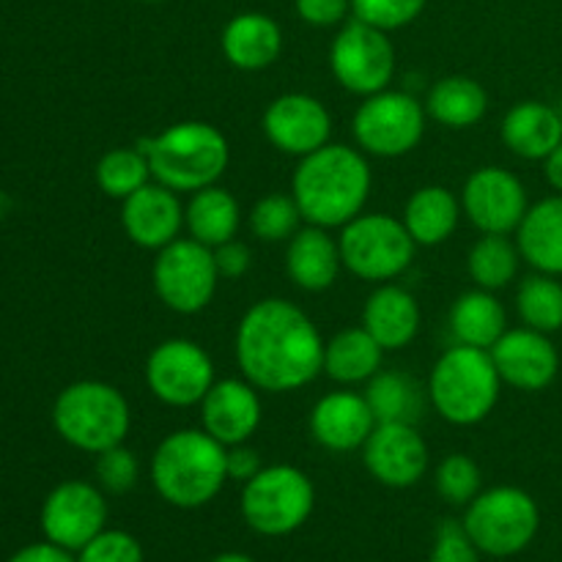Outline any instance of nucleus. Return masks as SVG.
<instances>
[{
    "instance_id": "obj_19",
    "label": "nucleus",
    "mask_w": 562,
    "mask_h": 562,
    "mask_svg": "<svg viewBox=\"0 0 562 562\" xmlns=\"http://www.w3.org/2000/svg\"><path fill=\"white\" fill-rule=\"evenodd\" d=\"M261 417V395L247 379H220L201 401V428L225 448L250 442Z\"/></svg>"
},
{
    "instance_id": "obj_14",
    "label": "nucleus",
    "mask_w": 562,
    "mask_h": 562,
    "mask_svg": "<svg viewBox=\"0 0 562 562\" xmlns=\"http://www.w3.org/2000/svg\"><path fill=\"white\" fill-rule=\"evenodd\" d=\"M530 209L527 187L499 165L472 170L461 190V212L481 234H516Z\"/></svg>"
},
{
    "instance_id": "obj_35",
    "label": "nucleus",
    "mask_w": 562,
    "mask_h": 562,
    "mask_svg": "<svg viewBox=\"0 0 562 562\" xmlns=\"http://www.w3.org/2000/svg\"><path fill=\"white\" fill-rule=\"evenodd\" d=\"M516 311L525 327L547 335L558 333L562 329V283L554 274H530L516 289Z\"/></svg>"
},
{
    "instance_id": "obj_45",
    "label": "nucleus",
    "mask_w": 562,
    "mask_h": 562,
    "mask_svg": "<svg viewBox=\"0 0 562 562\" xmlns=\"http://www.w3.org/2000/svg\"><path fill=\"white\" fill-rule=\"evenodd\" d=\"M9 562H77L69 554V549H60L55 543H31V547L20 549L16 554H11Z\"/></svg>"
},
{
    "instance_id": "obj_29",
    "label": "nucleus",
    "mask_w": 562,
    "mask_h": 562,
    "mask_svg": "<svg viewBox=\"0 0 562 562\" xmlns=\"http://www.w3.org/2000/svg\"><path fill=\"white\" fill-rule=\"evenodd\" d=\"M384 349L366 327L340 329L324 346V373L338 384H366L382 371Z\"/></svg>"
},
{
    "instance_id": "obj_13",
    "label": "nucleus",
    "mask_w": 562,
    "mask_h": 562,
    "mask_svg": "<svg viewBox=\"0 0 562 562\" xmlns=\"http://www.w3.org/2000/svg\"><path fill=\"white\" fill-rule=\"evenodd\" d=\"M217 382L214 362L201 344L190 338H168L146 360V384L157 401L168 406L201 404L203 395Z\"/></svg>"
},
{
    "instance_id": "obj_39",
    "label": "nucleus",
    "mask_w": 562,
    "mask_h": 562,
    "mask_svg": "<svg viewBox=\"0 0 562 562\" xmlns=\"http://www.w3.org/2000/svg\"><path fill=\"white\" fill-rule=\"evenodd\" d=\"M137 477H140L137 456L126 450L124 445H115V448L97 456V481L102 492L126 494L130 488H135Z\"/></svg>"
},
{
    "instance_id": "obj_5",
    "label": "nucleus",
    "mask_w": 562,
    "mask_h": 562,
    "mask_svg": "<svg viewBox=\"0 0 562 562\" xmlns=\"http://www.w3.org/2000/svg\"><path fill=\"white\" fill-rule=\"evenodd\" d=\"M503 379L488 349L456 344L434 362L428 398L442 420L453 426H477L497 406Z\"/></svg>"
},
{
    "instance_id": "obj_37",
    "label": "nucleus",
    "mask_w": 562,
    "mask_h": 562,
    "mask_svg": "<svg viewBox=\"0 0 562 562\" xmlns=\"http://www.w3.org/2000/svg\"><path fill=\"white\" fill-rule=\"evenodd\" d=\"M483 475L472 456L450 453L437 467V492L450 505H470L481 494Z\"/></svg>"
},
{
    "instance_id": "obj_31",
    "label": "nucleus",
    "mask_w": 562,
    "mask_h": 562,
    "mask_svg": "<svg viewBox=\"0 0 562 562\" xmlns=\"http://www.w3.org/2000/svg\"><path fill=\"white\" fill-rule=\"evenodd\" d=\"M488 93L477 80L464 75H450L434 82L426 99V113L448 130H470L486 115Z\"/></svg>"
},
{
    "instance_id": "obj_23",
    "label": "nucleus",
    "mask_w": 562,
    "mask_h": 562,
    "mask_svg": "<svg viewBox=\"0 0 562 562\" xmlns=\"http://www.w3.org/2000/svg\"><path fill=\"white\" fill-rule=\"evenodd\" d=\"M344 258H340L338 239L329 236L327 228L305 225L296 231L285 247V272L291 283L302 291H327L338 280Z\"/></svg>"
},
{
    "instance_id": "obj_47",
    "label": "nucleus",
    "mask_w": 562,
    "mask_h": 562,
    "mask_svg": "<svg viewBox=\"0 0 562 562\" xmlns=\"http://www.w3.org/2000/svg\"><path fill=\"white\" fill-rule=\"evenodd\" d=\"M212 562H256V560H250V558H247V554L231 552V554H220V558L212 560Z\"/></svg>"
},
{
    "instance_id": "obj_46",
    "label": "nucleus",
    "mask_w": 562,
    "mask_h": 562,
    "mask_svg": "<svg viewBox=\"0 0 562 562\" xmlns=\"http://www.w3.org/2000/svg\"><path fill=\"white\" fill-rule=\"evenodd\" d=\"M543 176H547L549 187L562 195V143L552 154H549L547 159H543Z\"/></svg>"
},
{
    "instance_id": "obj_40",
    "label": "nucleus",
    "mask_w": 562,
    "mask_h": 562,
    "mask_svg": "<svg viewBox=\"0 0 562 562\" xmlns=\"http://www.w3.org/2000/svg\"><path fill=\"white\" fill-rule=\"evenodd\" d=\"M77 562H143V549L130 532L102 530L80 549Z\"/></svg>"
},
{
    "instance_id": "obj_12",
    "label": "nucleus",
    "mask_w": 562,
    "mask_h": 562,
    "mask_svg": "<svg viewBox=\"0 0 562 562\" xmlns=\"http://www.w3.org/2000/svg\"><path fill=\"white\" fill-rule=\"evenodd\" d=\"M329 69L335 80L357 97H373L384 91L395 75V47L390 33L351 16L333 38Z\"/></svg>"
},
{
    "instance_id": "obj_7",
    "label": "nucleus",
    "mask_w": 562,
    "mask_h": 562,
    "mask_svg": "<svg viewBox=\"0 0 562 562\" xmlns=\"http://www.w3.org/2000/svg\"><path fill=\"white\" fill-rule=\"evenodd\" d=\"M461 525L483 554L510 558L532 543L541 527V510L525 488L497 486L467 505Z\"/></svg>"
},
{
    "instance_id": "obj_44",
    "label": "nucleus",
    "mask_w": 562,
    "mask_h": 562,
    "mask_svg": "<svg viewBox=\"0 0 562 562\" xmlns=\"http://www.w3.org/2000/svg\"><path fill=\"white\" fill-rule=\"evenodd\" d=\"M263 470V461L258 450H252L250 445H234L228 448V481L247 483Z\"/></svg>"
},
{
    "instance_id": "obj_30",
    "label": "nucleus",
    "mask_w": 562,
    "mask_h": 562,
    "mask_svg": "<svg viewBox=\"0 0 562 562\" xmlns=\"http://www.w3.org/2000/svg\"><path fill=\"white\" fill-rule=\"evenodd\" d=\"M508 329V313L494 291L472 289L450 307V333L459 344L492 349Z\"/></svg>"
},
{
    "instance_id": "obj_25",
    "label": "nucleus",
    "mask_w": 562,
    "mask_h": 562,
    "mask_svg": "<svg viewBox=\"0 0 562 562\" xmlns=\"http://www.w3.org/2000/svg\"><path fill=\"white\" fill-rule=\"evenodd\" d=\"M499 135L516 157L536 162L547 159L562 143V119L552 104L527 99L505 113Z\"/></svg>"
},
{
    "instance_id": "obj_1",
    "label": "nucleus",
    "mask_w": 562,
    "mask_h": 562,
    "mask_svg": "<svg viewBox=\"0 0 562 562\" xmlns=\"http://www.w3.org/2000/svg\"><path fill=\"white\" fill-rule=\"evenodd\" d=\"M324 338L294 302L269 300L247 307L236 327L241 376L263 393H294L324 373Z\"/></svg>"
},
{
    "instance_id": "obj_4",
    "label": "nucleus",
    "mask_w": 562,
    "mask_h": 562,
    "mask_svg": "<svg viewBox=\"0 0 562 562\" xmlns=\"http://www.w3.org/2000/svg\"><path fill=\"white\" fill-rule=\"evenodd\" d=\"M151 165L154 181L173 192H198L217 184L228 170L231 146L217 126L206 121H179L137 143Z\"/></svg>"
},
{
    "instance_id": "obj_42",
    "label": "nucleus",
    "mask_w": 562,
    "mask_h": 562,
    "mask_svg": "<svg viewBox=\"0 0 562 562\" xmlns=\"http://www.w3.org/2000/svg\"><path fill=\"white\" fill-rule=\"evenodd\" d=\"M296 16L313 27L344 25L351 14V0H294Z\"/></svg>"
},
{
    "instance_id": "obj_20",
    "label": "nucleus",
    "mask_w": 562,
    "mask_h": 562,
    "mask_svg": "<svg viewBox=\"0 0 562 562\" xmlns=\"http://www.w3.org/2000/svg\"><path fill=\"white\" fill-rule=\"evenodd\" d=\"M121 228L143 250H162L179 239L184 228V206L179 192L165 184L140 187L126 201H121Z\"/></svg>"
},
{
    "instance_id": "obj_27",
    "label": "nucleus",
    "mask_w": 562,
    "mask_h": 562,
    "mask_svg": "<svg viewBox=\"0 0 562 562\" xmlns=\"http://www.w3.org/2000/svg\"><path fill=\"white\" fill-rule=\"evenodd\" d=\"M461 214L464 212H461V201L456 198V192H450L448 187L428 184L412 192L401 223L406 225L415 245L437 247L456 234Z\"/></svg>"
},
{
    "instance_id": "obj_41",
    "label": "nucleus",
    "mask_w": 562,
    "mask_h": 562,
    "mask_svg": "<svg viewBox=\"0 0 562 562\" xmlns=\"http://www.w3.org/2000/svg\"><path fill=\"white\" fill-rule=\"evenodd\" d=\"M431 562H481V549L467 536L461 521H442L431 549Z\"/></svg>"
},
{
    "instance_id": "obj_18",
    "label": "nucleus",
    "mask_w": 562,
    "mask_h": 562,
    "mask_svg": "<svg viewBox=\"0 0 562 562\" xmlns=\"http://www.w3.org/2000/svg\"><path fill=\"white\" fill-rule=\"evenodd\" d=\"M503 384L525 393L547 390L558 379L560 355L547 333L532 327L505 329L503 338L488 349Z\"/></svg>"
},
{
    "instance_id": "obj_43",
    "label": "nucleus",
    "mask_w": 562,
    "mask_h": 562,
    "mask_svg": "<svg viewBox=\"0 0 562 562\" xmlns=\"http://www.w3.org/2000/svg\"><path fill=\"white\" fill-rule=\"evenodd\" d=\"M214 263H217V272L220 278L225 280H236L241 274H247L252 263V252L245 241L239 239H231L225 245L214 247Z\"/></svg>"
},
{
    "instance_id": "obj_10",
    "label": "nucleus",
    "mask_w": 562,
    "mask_h": 562,
    "mask_svg": "<svg viewBox=\"0 0 562 562\" xmlns=\"http://www.w3.org/2000/svg\"><path fill=\"white\" fill-rule=\"evenodd\" d=\"M426 104H420L406 91L384 88L373 97H366V102L357 108L351 130H355L360 151L371 154V157L395 159L406 157L420 146L423 135H426Z\"/></svg>"
},
{
    "instance_id": "obj_21",
    "label": "nucleus",
    "mask_w": 562,
    "mask_h": 562,
    "mask_svg": "<svg viewBox=\"0 0 562 562\" xmlns=\"http://www.w3.org/2000/svg\"><path fill=\"white\" fill-rule=\"evenodd\" d=\"M376 428L368 398L351 390H335L322 395L311 409V434L324 450L351 453L362 450L371 431Z\"/></svg>"
},
{
    "instance_id": "obj_9",
    "label": "nucleus",
    "mask_w": 562,
    "mask_h": 562,
    "mask_svg": "<svg viewBox=\"0 0 562 562\" xmlns=\"http://www.w3.org/2000/svg\"><path fill=\"white\" fill-rule=\"evenodd\" d=\"M344 267L366 283H390L415 261V239L390 214H357L338 236Z\"/></svg>"
},
{
    "instance_id": "obj_15",
    "label": "nucleus",
    "mask_w": 562,
    "mask_h": 562,
    "mask_svg": "<svg viewBox=\"0 0 562 562\" xmlns=\"http://www.w3.org/2000/svg\"><path fill=\"white\" fill-rule=\"evenodd\" d=\"M108 499L102 488L86 481H64L47 494L42 505V530L49 543L80 552L104 530Z\"/></svg>"
},
{
    "instance_id": "obj_8",
    "label": "nucleus",
    "mask_w": 562,
    "mask_h": 562,
    "mask_svg": "<svg viewBox=\"0 0 562 562\" xmlns=\"http://www.w3.org/2000/svg\"><path fill=\"white\" fill-rule=\"evenodd\" d=\"M316 505L311 477L291 464L263 467L241 488V516L247 525L267 538L300 530Z\"/></svg>"
},
{
    "instance_id": "obj_22",
    "label": "nucleus",
    "mask_w": 562,
    "mask_h": 562,
    "mask_svg": "<svg viewBox=\"0 0 562 562\" xmlns=\"http://www.w3.org/2000/svg\"><path fill=\"white\" fill-rule=\"evenodd\" d=\"M220 47H223L225 60L236 69H269L283 53V27L263 11H241L225 22Z\"/></svg>"
},
{
    "instance_id": "obj_33",
    "label": "nucleus",
    "mask_w": 562,
    "mask_h": 562,
    "mask_svg": "<svg viewBox=\"0 0 562 562\" xmlns=\"http://www.w3.org/2000/svg\"><path fill=\"white\" fill-rule=\"evenodd\" d=\"M521 252L516 241L503 234H483L467 256V272L477 289L499 291L519 274Z\"/></svg>"
},
{
    "instance_id": "obj_2",
    "label": "nucleus",
    "mask_w": 562,
    "mask_h": 562,
    "mask_svg": "<svg viewBox=\"0 0 562 562\" xmlns=\"http://www.w3.org/2000/svg\"><path fill=\"white\" fill-rule=\"evenodd\" d=\"M371 181L366 151L327 143L300 159L291 176V195L307 225L344 228L366 209Z\"/></svg>"
},
{
    "instance_id": "obj_34",
    "label": "nucleus",
    "mask_w": 562,
    "mask_h": 562,
    "mask_svg": "<svg viewBox=\"0 0 562 562\" xmlns=\"http://www.w3.org/2000/svg\"><path fill=\"white\" fill-rule=\"evenodd\" d=\"M93 179L97 187L113 201H126L132 192H137L140 187H146L151 176V165H148L146 154L140 148L119 146L110 148L99 157L97 170H93Z\"/></svg>"
},
{
    "instance_id": "obj_32",
    "label": "nucleus",
    "mask_w": 562,
    "mask_h": 562,
    "mask_svg": "<svg viewBox=\"0 0 562 562\" xmlns=\"http://www.w3.org/2000/svg\"><path fill=\"white\" fill-rule=\"evenodd\" d=\"M366 398L376 423H415L423 412V393L412 376L401 371H379L368 379Z\"/></svg>"
},
{
    "instance_id": "obj_28",
    "label": "nucleus",
    "mask_w": 562,
    "mask_h": 562,
    "mask_svg": "<svg viewBox=\"0 0 562 562\" xmlns=\"http://www.w3.org/2000/svg\"><path fill=\"white\" fill-rule=\"evenodd\" d=\"M241 223L239 201L225 187H203L192 192L190 203L184 206V228L195 241L206 247H220L236 239Z\"/></svg>"
},
{
    "instance_id": "obj_26",
    "label": "nucleus",
    "mask_w": 562,
    "mask_h": 562,
    "mask_svg": "<svg viewBox=\"0 0 562 562\" xmlns=\"http://www.w3.org/2000/svg\"><path fill=\"white\" fill-rule=\"evenodd\" d=\"M516 245L521 258L536 272L562 278V195H549L527 209L516 228Z\"/></svg>"
},
{
    "instance_id": "obj_16",
    "label": "nucleus",
    "mask_w": 562,
    "mask_h": 562,
    "mask_svg": "<svg viewBox=\"0 0 562 562\" xmlns=\"http://www.w3.org/2000/svg\"><path fill=\"white\" fill-rule=\"evenodd\" d=\"M362 461L382 486L409 488L428 472V445L415 423H376L362 445Z\"/></svg>"
},
{
    "instance_id": "obj_11",
    "label": "nucleus",
    "mask_w": 562,
    "mask_h": 562,
    "mask_svg": "<svg viewBox=\"0 0 562 562\" xmlns=\"http://www.w3.org/2000/svg\"><path fill=\"white\" fill-rule=\"evenodd\" d=\"M151 283L159 302L181 316H195L212 305L217 294L220 272L212 247L190 239H176L157 250L151 267Z\"/></svg>"
},
{
    "instance_id": "obj_6",
    "label": "nucleus",
    "mask_w": 562,
    "mask_h": 562,
    "mask_svg": "<svg viewBox=\"0 0 562 562\" xmlns=\"http://www.w3.org/2000/svg\"><path fill=\"white\" fill-rule=\"evenodd\" d=\"M53 426L66 445L99 456L124 445L130 437V401L113 384L82 379L58 393L53 404Z\"/></svg>"
},
{
    "instance_id": "obj_36",
    "label": "nucleus",
    "mask_w": 562,
    "mask_h": 562,
    "mask_svg": "<svg viewBox=\"0 0 562 562\" xmlns=\"http://www.w3.org/2000/svg\"><path fill=\"white\" fill-rule=\"evenodd\" d=\"M247 225H250V234L256 239L278 245V241H289L302 228V212L294 195L272 192V195H263L261 201L252 203Z\"/></svg>"
},
{
    "instance_id": "obj_24",
    "label": "nucleus",
    "mask_w": 562,
    "mask_h": 562,
    "mask_svg": "<svg viewBox=\"0 0 562 562\" xmlns=\"http://www.w3.org/2000/svg\"><path fill=\"white\" fill-rule=\"evenodd\" d=\"M362 327L384 351H401L420 333V305L401 285L379 283L362 305Z\"/></svg>"
},
{
    "instance_id": "obj_48",
    "label": "nucleus",
    "mask_w": 562,
    "mask_h": 562,
    "mask_svg": "<svg viewBox=\"0 0 562 562\" xmlns=\"http://www.w3.org/2000/svg\"><path fill=\"white\" fill-rule=\"evenodd\" d=\"M140 3H162V0H140Z\"/></svg>"
},
{
    "instance_id": "obj_17",
    "label": "nucleus",
    "mask_w": 562,
    "mask_h": 562,
    "mask_svg": "<svg viewBox=\"0 0 562 562\" xmlns=\"http://www.w3.org/2000/svg\"><path fill=\"white\" fill-rule=\"evenodd\" d=\"M263 135L289 157H307L327 146L333 135V115L311 93H283L263 110Z\"/></svg>"
},
{
    "instance_id": "obj_3",
    "label": "nucleus",
    "mask_w": 562,
    "mask_h": 562,
    "mask_svg": "<svg viewBox=\"0 0 562 562\" xmlns=\"http://www.w3.org/2000/svg\"><path fill=\"white\" fill-rule=\"evenodd\" d=\"M151 481L176 508H203L228 483V448L203 428L168 434L151 456Z\"/></svg>"
},
{
    "instance_id": "obj_38",
    "label": "nucleus",
    "mask_w": 562,
    "mask_h": 562,
    "mask_svg": "<svg viewBox=\"0 0 562 562\" xmlns=\"http://www.w3.org/2000/svg\"><path fill=\"white\" fill-rule=\"evenodd\" d=\"M428 0H351V16L382 31H401L423 14Z\"/></svg>"
}]
</instances>
